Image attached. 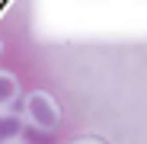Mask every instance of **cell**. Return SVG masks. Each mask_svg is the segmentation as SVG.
<instances>
[{"label":"cell","mask_w":147,"mask_h":144,"mask_svg":"<svg viewBox=\"0 0 147 144\" xmlns=\"http://www.w3.org/2000/svg\"><path fill=\"white\" fill-rule=\"evenodd\" d=\"M0 51H3V45H0Z\"/></svg>","instance_id":"obj_6"},{"label":"cell","mask_w":147,"mask_h":144,"mask_svg":"<svg viewBox=\"0 0 147 144\" xmlns=\"http://www.w3.org/2000/svg\"><path fill=\"white\" fill-rule=\"evenodd\" d=\"M16 144H29V141H16Z\"/></svg>","instance_id":"obj_5"},{"label":"cell","mask_w":147,"mask_h":144,"mask_svg":"<svg viewBox=\"0 0 147 144\" xmlns=\"http://www.w3.org/2000/svg\"><path fill=\"white\" fill-rule=\"evenodd\" d=\"M22 128H26V122H22V115L7 109L0 112V144H16L22 141Z\"/></svg>","instance_id":"obj_2"},{"label":"cell","mask_w":147,"mask_h":144,"mask_svg":"<svg viewBox=\"0 0 147 144\" xmlns=\"http://www.w3.org/2000/svg\"><path fill=\"white\" fill-rule=\"evenodd\" d=\"M74 144H102V141H96V138H80V141H74Z\"/></svg>","instance_id":"obj_4"},{"label":"cell","mask_w":147,"mask_h":144,"mask_svg":"<svg viewBox=\"0 0 147 144\" xmlns=\"http://www.w3.org/2000/svg\"><path fill=\"white\" fill-rule=\"evenodd\" d=\"M19 99V80L10 70H0V112H7Z\"/></svg>","instance_id":"obj_3"},{"label":"cell","mask_w":147,"mask_h":144,"mask_svg":"<svg viewBox=\"0 0 147 144\" xmlns=\"http://www.w3.org/2000/svg\"><path fill=\"white\" fill-rule=\"evenodd\" d=\"M19 115H22L26 125H32L35 131H45V135L61 125V109L55 103V96L45 93V90H32V93L22 96V112Z\"/></svg>","instance_id":"obj_1"}]
</instances>
